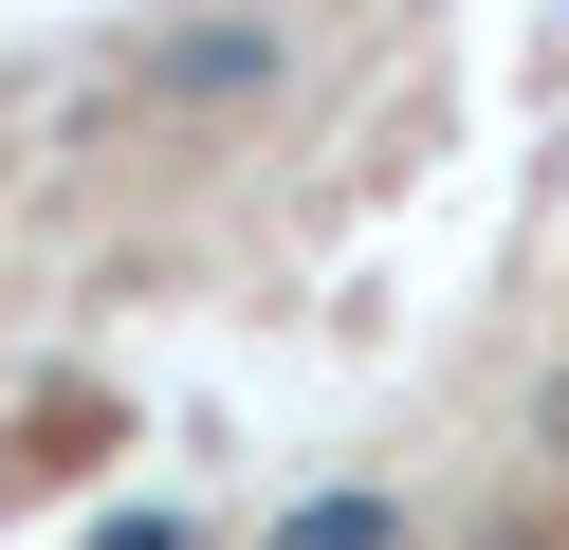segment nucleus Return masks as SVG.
I'll use <instances>...</instances> for the list:
<instances>
[{
  "label": "nucleus",
  "instance_id": "nucleus-1",
  "mask_svg": "<svg viewBox=\"0 0 569 550\" xmlns=\"http://www.w3.org/2000/svg\"><path fill=\"white\" fill-rule=\"evenodd\" d=\"M148 73H166V92H258V73H276V37H258V19H239V37H166Z\"/></svg>",
  "mask_w": 569,
  "mask_h": 550
},
{
  "label": "nucleus",
  "instance_id": "nucleus-2",
  "mask_svg": "<svg viewBox=\"0 0 569 550\" xmlns=\"http://www.w3.org/2000/svg\"><path fill=\"white\" fill-rule=\"evenodd\" d=\"M276 550H405V513H386V496H295Z\"/></svg>",
  "mask_w": 569,
  "mask_h": 550
},
{
  "label": "nucleus",
  "instance_id": "nucleus-3",
  "mask_svg": "<svg viewBox=\"0 0 569 550\" xmlns=\"http://www.w3.org/2000/svg\"><path fill=\"white\" fill-rule=\"evenodd\" d=\"M92 550H184V513H111V532H92Z\"/></svg>",
  "mask_w": 569,
  "mask_h": 550
}]
</instances>
